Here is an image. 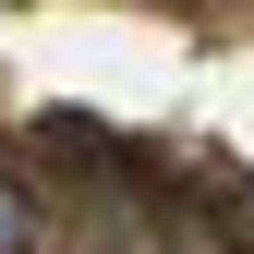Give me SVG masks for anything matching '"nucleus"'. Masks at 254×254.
I'll return each instance as SVG.
<instances>
[{"instance_id": "1", "label": "nucleus", "mask_w": 254, "mask_h": 254, "mask_svg": "<svg viewBox=\"0 0 254 254\" xmlns=\"http://www.w3.org/2000/svg\"><path fill=\"white\" fill-rule=\"evenodd\" d=\"M0 254H37V182L0 170Z\"/></svg>"}]
</instances>
